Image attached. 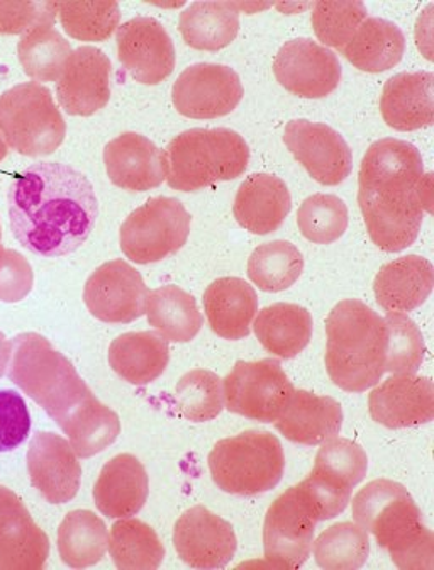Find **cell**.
Masks as SVG:
<instances>
[{
    "mask_svg": "<svg viewBox=\"0 0 434 570\" xmlns=\"http://www.w3.org/2000/svg\"><path fill=\"white\" fill-rule=\"evenodd\" d=\"M431 177L416 187L359 189L358 204L372 242L387 254L410 248L420 235L424 210H431Z\"/></svg>",
    "mask_w": 434,
    "mask_h": 570,
    "instance_id": "8",
    "label": "cell"
},
{
    "mask_svg": "<svg viewBox=\"0 0 434 570\" xmlns=\"http://www.w3.org/2000/svg\"><path fill=\"white\" fill-rule=\"evenodd\" d=\"M178 416L194 423H206L225 410L223 379L206 368L187 372L174 392Z\"/></svg>",
    "mask_w": 434,
    "mask_h": 570,
    "instance_id": "42",
    "label": "cell"
},
{
    "mask_svg": "<svg viewBox=\"0 0 434 570\" xmlns=\"http://www.w3.org/2000/svg\"><path fill=\"white\" fill-rule=\"evenodd\" d=\"M71 51V45L55 26H36L18 43L22 71L36 83L57 82Z\"/></svg>",
    "mask_w": 434,
    "mask_h": 570,
    "instance_id": "38",
    "label": "cell"
},
{
    "mask_svg": "<svg viewBox=\"0 0 434 570\" xmlns=\"http://www.w3.org/2000/svg\"><path fill=\"white\" fill-rule=\"evenodd\" d=\"M50 557V540L18 494L0 485V570H41Z\"/></svg>",
    "mask_w": 434,
    "mask_h": 570,
    "instance_id": "20",
    "label": "cell"
},
{
    "mask_svg": "<svg viewBox=\"0 0 434 570\" xmlns=\"http://www.w3.org/2000/svg\"><path fill=\"white\" fill-rule=\"evenodd\" d=\"M6 248L4 245H2V225H0V258H2V255H4Z\"/></svg>",
    "mask_w": 434,
    "mask_h": 570,
    "instance_id": "53",
    "label": "cell"
},
{
    "mask_svg": "<svg viewBox=\"0 0 434 570\" xmlns=\"http://www.w3.org/2000/svg\"><path fill=\"white\" fill-rule=\"evenodd\" d=\"M424 177L423 157L411 142L384 138L371 145L359 167V189L416 187Z\"/></svg>",
    "mask_w": 434,
    "mask_h": 570,
    "instance_id": "29",
    "label": "cell"
},
{
    "mask_svg": "<svg viewBox=\"0 0 434 570\" xmlns=\"http://www.w3.org/2000/svg\"><path fill=\"white\" fill-rule=\"evenodd\" d=\"M375 423L401 430L434 420L433 381L420 375H392L372 391L368 397Z\"/></svg>",
    "mask_w": 434,
    "mask_h": 570,
    "instance_id": "21",
    "label": "cell"
},
{
    "mask_svg": "<svg viewBox=\"0 0 434 570\" xmlns=\"http://www.w3.org/2000/svg\"><path fill=\"white\" fill-rule=\"evenodd\" d=\"M433 82L431 71H403L385 82L381 112L388 128L407 132L433 125Z\"/></svg>",
    "mask_w": 434,
    "mask_h": 570,
    "instance_id": "25",
    "label": "cell"
},
{
    "mask_svg": "<svg viewBox=\"0 0 434 570\" xmlns=\"http://www.w3.org/2000/svg\"><path fill=\"white\" fill-rule=\"evenodd\" d=\"M324 364L336 387L365 392L381 382L387 362L384 317L358 299H345L326 317Z\"/></svg>",
    "mask_w": 434,
    "mask_h": 570,
    "instance_id": "3",
    "label": "cell"
},
{
    "mask_svg": "<svg viewBox=\"0 0 434 570\" xmlns=\"http://www.w3.org/2000/svg\"><path fill=\"white\" fill-rule=\"evenodd\" d=\"M314 468L329 472L346 482L349 488H355L367 478L368 456L358 443L335 436L328 442L320 443Z\"/></svg>",
    "mask_w": 434,
    "mask_h": 570,
    "instance_id": "47",
    "label": "cell"
},
{
    "mask_svg": "<svg viewBox=\"0 0 434 570\" xmlns=\"http://www.w3.org/2000/svg\"><path fill=\"white\" fill-rule=\"evenodd\" d=\"M190 225L193 218L180 200L154 197L122 223L119 245L126 258L135 264H157L184 248Z\"/></svg>",
    "mask_w": 434,
    "mask_h": 570,
    "instance_id": "9",
    "label": "cell"
},
{
    "mask_svg": "<svg viewBox=\"0 0 434 570\" xmlns=\"http://www.w3.org/2000/svg\"><path fill=\"white\" fill-rule=\"evenodd\" d=\"M148 294L141 274L118 258L90 274L83 287V303L96 320L109 325H128L147 311Z\"/></svg>",
    "mask_w": 434,
    "mask_h": 570,
    "instance_id": "13",
    "label": "cell"
},
{
    "mask_svg": "<svg viewBox=\"0 0 434 570\" xmlns=\"http://www.w3.org/2000/svg\"><path fill=\"white\" fill-rule=\"evenodd\" d=\"M107 361L122 381L148 385L167 371L170 348L158 332H129L111 343Z\"/></svg>",
    "mask_w": 434,
    "mask_h": 570,
    "instance_id": "30",
    "label": "cell"
},
{
    "mask_svg": "<svg viewBox=\"0 0 434 570\" xmlns=\"http://www.w3.org/2000/svg\"><path fill=\"white\" fill-rule=\"evenodd\" d=\"M55 2H6L0 0V35H26L36 26H55Z\"/></svg>",
    "mask_w": 434,
    "mask_h": 570,
    "instance_id": "49",
    "label": "cell"
},
{
    "mask_svg": "<svg viewBox=\"0 0 434 570\" xmlns=\"http://www.w3.org/2000/svg\"><path fill=\"white\" fill-rule=\"evenodd\" d=\"M245 96L238 73L228 65L196 63L178 76L171 100L178 115L216 119L231 115Z\"/></svg>",
    "mask_w": 434,
    "mask_h": 570,
    "instance_id": "12",
    "label": "cell"
},
{
    "mask_svg": "<svg viewBox=\"0 0 434 570\" xmlns=\"http://www.w3.org/2000/svg\"><path fill=\"white\" fill-rule=\"evenodd\" d=\"M26 462L31 484L48 503L65 504L79 494L82 465L76 450L63 436L51 432L36 433L29 442Z\"/></svg>",
    "mask_w": 434,
    "mask_h": 570,
    "instance_id": "19",
    "label": "cell"
},
{
    "mask_svg": "<svg viewBox=\"0 0 434 570\" xmlns=\"http://www.w3.org/2000/svg\"><path fill=\"white\" fill-rule=\"evenodd\" d=\"M31 413L24 397L12 389H0V452H12L28 440Z\"/></svg>",
    "mask_w": 434,
    "mask_h": 570,
    "instance_id": "48",
    "label": "cell"
},
{
    "mask_svg": "<svg viewBox=\"0 0 434 570\" xmlns=\"http://www.w3.org/2000/svg\"><path fill=\"white\" fill-rule=\"evenodd\" d=\"M57 424L79 459H90L103 452L121 435L118 413L100 403L93 392Z\"/></svg>",
    "mask_w": 434,
    "mask_h": 570,
    "instance_id": "33",
    "label": "cell"
},
{
    "mask_svg": "<svg viewBox=\"0 0 434 570\" xmlns=\"http://www.w3.org/2000/svg\"><path fill=\"white\" fill-rule=\"evenodd\" d=\"M8 377L28 397L60 423L92 394L77 368L40 333H21L11 340Z\"/></svg>",
    "mask_w": 434,
    "mask_h": 570,
    "instance_id": "5",
    "label": "cell"
},
{
    "mask_svg": "<svg viewBox=\"0 0 434 570\" xmlns=\"http://www.w3.org/2000/svg\"><path fill=\"white\" fill-rule=\"evenodd\" d=\"M174 546L187 566L210 570L231 562L238 540L231 523L207 508L194 507L175 523Z\"/></svg>",
    "mask_w": 434,
    "mask_h": 570,
    "instance_id": "18",
    "label": "cell"
},
{
    "mask_svg": "<svg viewBox=\"0 0 434 570\" xmlns=\"http://www.w3.org/2000/svg\"><path fill=\"white\" fill-rule=\"evenodd\" d=\"M12 343L6 338L4 333L0 332V377L8 372L9 362H11Z\"/></svg>",
    "mask_w": 434,
    "mask_h": 570,
    "instance_id": "51",
    "label": "cell"
},
{
    "mask_svg": "<svg viewBox=\"0 0 434 570\" xmlns=\"http://www.w3.org/2000/svg\"><path fill=\"white\" fill-rule=\"evenodd\" d=\"M368 18V9L359 0L316 2L313 9L314 32L326 48L342 51L349 43L356 29Z\"/></svg>",
    "mask_w": 434,
    "mask_h": 570,
    "instance_id": "44",
    "label": "cell"
},
{
    "mask_svg": "<svg viewBox=\"0 0 434 570\" xmlns=\"http://www.w3.org/2000/svg\"><path fill=\"white\" fill-rule=\"evenodd\" d=\"M434 285V268L417 255L397 258L375 275L374 293L378 306L392 313H410L426 303Z\"/></svg>",
    "mask_w": 434,
    "mask_h": 570,
    "instance_id": "28",
    "label": "cell"
},
{
    "mask_svg": "<svg viewBox=\"0 0 434 570\" xmlns=\"http://www.w3.org/2000/svg\"><path fill=\"white\" fill-rule=\"evenodd\" d=\"M404 51L406 36L400 26L381 18H367L356 29L342 53L358 70L381 73L400 63Z\"/></svg>",
    "mask_w": 434,
    "mask_h": 570,
    "instance_id": "32",
    "label": "cell"
},
{
    "mask_svg": "<svg viewBox=\"0 0 434 570\" xmlns=\"http://www.w3.org/2000/svg\"><path fill=\"white\" fill-rule=\"evenodd\" d=\"M14 238L40 257H65L89 238L99 200L87 175L60 161H40L18 175L8 194Z\"/></svg>",
    "mask_w": 434,
    "mask_h": 570,
    "instance_id": "1",
    "label": "cell"
},
{
    "mask_svg": "<svg viewBox=\"0 0 434 570\" xmlns=\"http://www.w3.org/2000/svg\"><path fill=\"white\" fill-rule=\"evenodd\" d=\"M317 523L319 521L314 518L297 485L278 495L265 517L264 552L267 562L275 569L303 567L313 552Z\"/></svg>",
    "mask_w": 434,
    "mask_h": 570,
    "instance_id": "11",
    "label": "cell"
},
{
    "mask_svg": "<svg viewBox=\"0 0 434 570\" xmlns=\"http://www.w3.org/2000/svg\"><path fill=\"white\" fill-rule=\"evenodd\" d=\"M314 559L326 570H358L371 556V539L359 524L345 521L324 530L314 540Z\"/></svg>",
    "mask_w": 434,
    "mask_h": 570,
    "instance_id": "40",
    "label": "cell"
},
{
    "mask_svg": "<svg viewBox=\"0 0 434 570\" xmlns=\"http://www.w3.org/2000/svg\"><path fill=\"white\" fill-rule=\"evenodd\" d=\"M0 136L9 150L24 157L55 154L67 136V122L51 90L26 82L0 94Z\"/></svg>",
    "mask_w": 434,
    "mask_h": 570,
    "instance_id": "7",
    "label": "cell"
},
{
    "mask_svg": "<svg viewBox=\"0 0 434 570\" xmlns=\"http://www.w3.org/2000/svg\"><path fill=\"white\" fill-rule=\"evenodd\" d=\"M297 226L304 238L316 245H332L348 228V207L332 194H314L300 204Z\"/></svg>",
    "mask_w": 434,
    "mask_h": 570,
    "instance_id": "43",
    "label": "cell"
},
{
    "mask_svg": "<svg viewBox=\"0 0 434 570\" xmlns=\"http://www.w3.org/2000/svg\"><path fill=\"white\" fill-rule=\"evenodd\" d=\"M148 325L167 342H193L199 335L204 317L196 299L178 285L168 284L151 291L147 299Z\"/></svg>",
    "mask_w": 434,
    "mask_h": 570,
    "instance_id": "35",
    "label": "cell"
},
{
    "mask_svg": "<svg viewBox=\"0 0 434 570\" xmlns=\"http://www.w3.org/2000/svg\"><path fill=\"white\" fill-rule=\"evenodd\" d=\"M107 550L119 570H157L165 559L157 531L135 518H121L112 524Z\"/></svg>",
    "mask_w": 434,
    "mask_h": 570,
    "instance_id": "37",
    "label": "cell"
},
{
    "mask_svg": "<svg viewBox=\"0 0 434 570\" xmlns=\"http://www.w3.org/2000/svg\"><path fill=\"white\" fill-rule=\"evenodd\" d=\"M111 60L96 47L71 51L57 80V99L67 115H96L111 100Z\"/></svg>",
    "mask_w": 434,
    "mask_h": 570,
    "instance_id": "17",
    "label": "cell"
},
{
    "mask_svg": "<svg viewBox=\"0 0 434 570\" xmlns=\"http://www.w3.org/2000/svg\"><path fill=\"white\" fill-rule=\"evenodd\" d=\"M343 410L338 401L309 391H294L293 400L275 421L277 432L288 442L316 446L339 435Z\"/></svg>",
    "mask_w": 434,
    "mask_h": 570,
    "instance_id": "26",
    "label": "cell"
},
{
    "mask_svg": "<svg viewBox=\"0 0 434 570\" xmlns=\"http://www.w3.org/2000/svg\"><path fill=\"white\" fill-rule=\"evenodd\" d=\"M122 68L142 86H158L174 73V41L160 21L147 16L129 19L116 31Z\"/></svg>",
    "mask_w": 434,
    "mask_h": 570,
    "instance_id": "15",
    "label": "cell"
},
{
    "mask_svg": "<svg viewBox=\"0 0 434 570\" xmlns=\"http://www.w3.org/2000/svg\"><path fill=\"white\" fill-rule=\"evenodd\" d=\"M274 76L294 96L323 99L338 89L343 70L338 57L329 48L309 38H297L278 50Z\"/></svg>",
    "mask_w": 434,
    "mask_h": 570,
    "instance_id": "14",
    "label": "cell"
},
{
    "mask_svg": "<svg viewBox=\"0 0 434 570\" xmlns=\"http://www.w3.org/2000/svg\"><path fill=\"white\" fill-rule=\"evenodd\" d=\"M57 18L70 38L102 43L118 31L121 8L115 0L102 2H55Z\"/></svg>",
    "mask_w": 434,
    "mask_h": 570,
    "instance_id": "41",
    "label": "cell"
},
{
    "mask_svg": "<svg viewBox=\"0 0 434 570\" xmlns=\"http://www.w3.org/2000/svg\"><path fill=\"white\" fill-rule=\"evenodd\" d=\"M284 142L320 186H339L352 174V150L332 126L296 119L285 126Z\"/></svg>",
    "mask_w": 434,
    "mask_h": 570,
    "instance_id": "16",
    "label": "cell"
},
{
    "mask_svg": "<svg viewBox=\"0 0 434 570\" xmlns=\"http://www.w3.org/2000/svg\"><path fill=\"white\" fill-rule=\"evenodd\" d=\"M109 531L93 511H70L58 528V553L70 569L96 566L106 556Z\"/></svg>",
    "mask_w": 434,
    "mask_h": 570,
    "instance_id": "36",
    "label": "cell"
},
{
    "mask_svg": "<svg viewBox=\"0 0 434 570\" xmlns=\"http://www.w3.org/2000/svg\"><path fill=\"white\" fill-rule=\"evenodd\" d=\"M238 2H194L180 14V35L194 50L229 47L239 32Z\"/></svg>",
    "mask_w": 434,
    "mask_h": 570,
    "instance_id": "34",
    "label": "cell"
},
{
    "mask_svg": "<svg viewBox=\"0 0 434 570\" xmlns=\"http://www.w3.org/2000/svg\"><path fill=\"white\" fill-rule=\"evenodd\" d=\"M164 155L165 180L171 189L197 193L245 174L249 148L228 128H194L175 136Z\"/></svg>",
    "mask_w": 434,
    "mask_h": 570,
    "instance_id": "4",
    "label": "cell"
},
{
    "mask_svg": "<svg viewBox=\"0 0 434 570\" xmlns=\"http://www.w3.org/2000/svg\"><path fill=\"white\" fill-rule=\"evenodd\" d=\"M307 507L317 521L333 520L339 517L352 501L353 488L329 472L314 468L310 474L297 485Z\"/></svg>",
    "mask_w": 434,
    "mask_h": 570,
    "instance_id": "46",
    "label": "cell"
},
{
    "mask_svg": "<svg viewBox=\"0 0 434 570\" xmlns=\"http://www.w3.org/2000/svg\"><path fill=\"white\" fill-rule=\"evenodd\" d=\"M353 521L372 533L378 547L403 570L434 569V534L400 482L377 479L353 498Z\"/></svg>",
    "mask_w": 434,
    "mask_h": 570,
    "instance_id": "2",
    "label": "cell"
},
{
    "mask_svg": "<svg viewBox=\"0 0 434 570\" xmlns=\"http://www.w3.org/2000/svg\"><path fill=\"white\" fill-rule=\"evenodd\" d=\"M207 462L217 488L245 498L277 488L285 471L280 440L260 430L219 440L210 450Z\"/></svg>",
    "mask_w": 434,
    "mask_h": 570,
    "instance_id": "6",
    "label": "cell"
},
{
    "mask_svg": "<svg viewBox=\"0 0 434 570\" xmlns=\"http://www.w3.org/2000/svg\"><path fill=\"white\" fill-rule=\"evenodd\" d=\"M150 492L147 469L131 453H119L103 465L93 485V503L107 518L136 517Z\"/></svg>",
    "mask_w": 434,
    "mask_h": 570,
    "instance_id": "23",
    "label": "cell"
},
{
    "mask_svg": "<svg viewBox=\"0 0 434 570\" xmlns=\"http://www.w3.org/2000/svg\"><path fill=\"white\" fill-rule=\"evenodd\" d=\"M290 209L293 197L280 177L253 174L239 186L233 214L246 232L264 236L277 232Z\"/></svg>",
    "mask_w": 434,
    "mask_h": 570,
    "instance_id": "24",
    "label": "cell"
},
{
    "mask_svg": "<svg viewBox=\"0 0 434 570\" xmlns=\"http://www.w3.org/2000/svg\"><path fill=\"white\" fill-rule=\"evenodd\" d=\"M253 332L265 350L277 358H294L313 338V316L299 304L277 303L255 316Z\"/></svg>",
    "mask_w": 434,
    "mask_h": 570,
    "instance_id": "31",
    "label": "cell"
},
{
    "mask_svg": "<svg viewBox=\"0 0 434 570\" xmlns=\"http://www.w3.org/2000/svg\"><path fill=\"white\" fill-rule=\"evenodd\" d=\"M204 311L217 336L236 342L251 333L258 313V296L243 278H217L204 293Z\"/></svg>",
    "mask_w": 434,
    "mask_h": 570,
    "instance_id": "27",
    "label": "cell"
},
{
    "mask_svg": "<svg viewBox=\"0 0 434 570\" xmlns=\"http://www.w3.org/2000/svg\"><path fill=\"white\" fill-rule=\"evenodd\" d=\"M293 382L275 358L236 362L223 381L225 407L260 423H275L293 400Z\"/></svg>",
    "mask_w": 434,
    "mask_h": 570,
    "instance_id": "10",
    "label": "cell"
},
{
    "mask_svg": "<svg viewBox=\"0 0 434 570\" xmlns=\"http://www.w3.org/2000/svg\"><path fill=\"white\" fill-rule=\"evenodd\" d=\"M107 177L129 193H147L165 183L164 155L147 136L122 132L103 148Z\"/></svg>",
    "mask_w": 434,
    "mask_h": 570,
    "instance_id": "22",
    "label": "cell"
},
{
    "mask_svg": "<svg viewBox=\"0 0 434 570\" xmlns=\"http://www.w3.org/2000/svg\"><path fill=\"white\" fill-rule=\"evenodd\" d=\"M34 285V272L24 255L16 249L6 248L0 258V301L21 303L31 294Z\"/></svg>",
    "mask_w": 434,
    "mask_h": 570,
    "instance_id": "50",
    "label": "cell"
},
{
    "mask_svg": "<svg viewBox=\"0 0 434 570\" xmlns=\"http://www.w3.org/2000/svg\"><path fill=\"white\" fill-rule=\"evenodd\" d=\"M388 330L387 362L385 372L392 375H414L426 355L421 330L406 313L392 311L384 317Z\"/></svg>",
    "mask_w": 434,
    "mask_h": 570,
    "instance_id": "45",
    "label": "cell"
},
{
    "mask_svg": "<svg viewBox=\"0 0 434 570\" xmlns=\"http://www.w3.org/2000/svg\"><path fill=\"white\" fill-rule=\"evenodd\" d=\"M9 148L8 145H6L4 138L0 136V161L4 160L6 157H8Z\"/></svg>",
    "mask_w": 434,
    "mask_h": 570,
    "instance_id": "52",
    "label": "cell"
},
{
    "mask_svg": "<svg viewBox=\"0 0 434 570\" xmlns=\"http://www.w3.org/2000/svg\"><path fill=\"white\" fill-rule=\"evenodd\" d=\"M304 271V257L290 242L275 239L253 249L248 277L264 293H282L293 287Z\"/></svg>",
    "mask_w": 434,
    "mask_h": 570,
    "instance_id": "39",
    "label": "cell"
}]
</instances>
